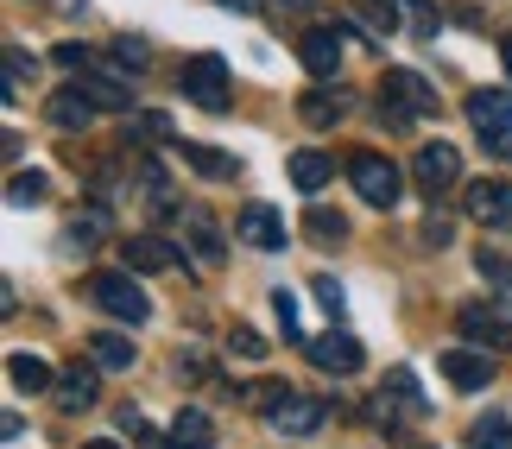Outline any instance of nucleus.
<instances>
[{
	"mask_svg": "<svg viewBox=\"0 0 512 449\" xmlns=\"http://www.w3.org/2000/svg\"><path fill=\"white\" fill-rule=\"evenodd\" d=\"M348 184L361 190V203H373V209H392V203L405 197L399 165L380 159V152H348Z\"/></svg>",
	"mask_w": 512,
	"mask_h": 449,
	"instance_id": "obj_1",
	"label": "nucleus"
},
{
	"mask_svg": "<svg viewBox=\"0 0 512 449\" xmlns=\"http://www.w3.org/2000/svg\"><path fill=\"white\" fill-rule=\"evenodd\" d=\"M89 298L102 304L108 317H121V323H146L152 317V298L133 285V272H95V279H89Z\"/></svg>",
	"mask_w": 512,
	"mask_h": 449,
	"instance_id": "obj_2",
	"label": "nucleus"
},
{
	"mask_svg": "<svg viewBox=\"0 0 512 449\" xmlns=\"http://www.w3.org/2000/svg\"><path fill=\"white\" fill-rule=\"evenodd\" d=\"M184 95L196 108H209V114H222L228 102H234V83H228V64L215 51H203V57H190L184 64Z\"/></svg>",
	"mask_w": 512,
	"mask_h": 449,
	"instance_id": "obj_3",
	"label": "nucleus"
},
{
	"mask_svg": "<svg viewBox=\"0 0 512 449\" xmlns=\"http://www.w3.org/2000/svg\"><path fill=\"white\" fill-rule=\"evenodd\" d=\"M411 184L424 190V197H449V190L462 184V152L456 146H418L411 152Z\"/></svg>",
	"mask_w": 512,
	"mask_h": 449,
	"instance_id": "obj_4",
	"label": "nucleus"
},
{
	"mask_svg": "<svg viewBox=\"0 0 512 449\" xmlns=\"http://www.w3.org/2000/svg\"><path fill=\"white\" fill-rule=\"evenodd\" d=\"M304 348H310V361H317L323 374H361V361H367L348 329H323V336H310Z\"/></svg>",
	"mask_w": 512,
	"mask_h": 449,
	"instance_id": "obj_5",
	"label": "nucleus"
},
{
	"mask_svg": "<svg viewBox=\"0 0 512 449\" xmlns=\"http://www.w3.org/2000/svg\"><path fill=\"white\" fill-rule=\"evenodd\" d=\"M266 418H272V431H279V437H317L323 418H329V405L310 399V393H291L279 412H266Z\"/></svg>",
	"mask_w": 512,
	"mask_h": 449,
	"instance_id": "obj_6",
	"label": "nucleus"
},
{
	"mask_svg": "<svg viewBox=\"0 0 512 449\" xmlns=\"http://www.w3.org/2000/svg\"><path fill=\"white\" fill-rule=\"evenodd\" d=\"M234 234H241L247 247H260V253H272V247H285V216L272 203H247L241 216H234Z\"/></svg>",
	"mask_w": 512,
	"mask_h": 449,
	"instance_id": "obj_7",
	"label": "nucleus"
},
{
	"mask_svg": "<svg viewBox=\"0 0 512 449\" xmlns=\"http://www.w3.org/2000/svg\"><path fill=\"white\" fill-rule=\"evenodd\" d=\"M443 380L462 386V393H481V386H494V355H481V348H449Z\"/></svg>",
	"mask_w": 512,
	"mask_h": 449,
	"instance_id": "obj_8",
	"label": "nucleus"
},
{
	"mask_svg": "<svg viewBox=\"0 0 512 449\" xmlns=\"http://www.w3.org/2000/svg\"><path fill=\"white\" fill-rule=\"evenodd\" d=\"M121 266L127 272H171L177 247L165 241V234H127V241H121Z\"/></svg>",
	"mask_w": 512,
	"mask_h": 449,
	"instance_id": "obj_9",
	"label": "nucleus"
},
{
	"mask_svg": "<svg viewBox=\"0 0 512 449\" xmlns=\"http://www.w3.org/2000/svg\"><path fill=\"white\" fill-rule=\"evenodd\" d=\"M380 95H386V102H399L405 114H437V108H443L437 89H430L418 70H386V89H380Z\"/></svg>",
	"mask_w": 512,
	"mask_h": 449,
	"instance_id": "obj_10",
	"label": "nucleus"
},
{
	"mask_svg": "<svg viewBox=\"0 0 512 449\" xmlns=\"http://www.w3.org/2000/svg\"><path fill=\"white\" fill-rule=\"evenodd\" d=\"M298 51H304V70L317 76V83H329V76L342 70V38H336V26H310Z\"/></svg>",
	"mask_w": 512,
	"mask_h": 449,
	"instance_id": "obj_11",
	"label": "nucleus"
},
{
	"mask_svg": "<svg viewBox=\"0 0 512 449\" xmlns=\"http://www.w3.org/2000/svg\"><path fill=\"white\" fill-rule=\"evenodd\" d=\"M95 114H102V108H95V102H89V95H83V83H70V89H57V95H51V102H45V121H51V127H64V133H83V127L95 121Z\"/></svg>",
	"mask_w": 512,
	"mask_h": 449,
	"instance_id": "obj_12",
	"label": "nucleus"
},
{
	"mask_svg": "<svg viewBox=\"0 0 512 449\" xmlns=\"http://www.w3.org/2000/svg\"><path fill=\"white\" fill-rule=\"evenodd\" d=\"M184 234H190V253H196L203 266H222V222H215L203 203L184 209Z\"/></svg>",
	"mask_w": 512,
	"mask_h": 449,
	"instance_id": "obj_13",
	"label": "nucleus"
},
{
	"mask_svg": "<svg viewBox=\"0 0 512 449\" xmlns=\"http://www.w3.org/2000/svg\"><path fill=\"white\" fill-rule=\"evenodd\" d=\"M83 95H89L102 114H127V108H133V83H127L121 70H89V76H83Z\"/></svg>",
	"mask_w": 512,
	"mask_h": 449,
	"instance_id": "obj_14",
	"label": "nucleus"
},
{
	"mask_svg": "<svg viewBox=\"0 0 512 449\" xmlns=\"http://www.w3.org/2000/svg\"><path fill=\"white\" fill-rule=\"evenodd\" d=\"M468 121L481 133H512V89H475L468 95Z\"/></svg>",
	"mask_w": 512,
	"mask_h": 449,
	"instance_id": "obj_15",
	"label": "nucleus"
},
{
	"mask_svg": "<svg viewBox=\"0 0 512 449\" xmlns=\"http://www.w3.org/2000/svg\"><path fill=\"white\" fill-rule=\"evenodd\" d=\"M468 216L475 222H512V184H494V178L468 184Z\"/></svg>",
	"mask_w": 512,
	"mask_h": 449,
	"instance_id": "obj_16",
	"label": "nucleus"
},
{
	"mask_svg": "<svg viewBox=\"0 0 512 449\" xmlns=\"http://www.w3.org/2000/svg\"><path fill=\"white\" fill-rule=\"evenodd\" d=\"M329 178H336V159H329V152H291V184H298L304 197H317Z\"/></svg>",
	"mask_w": 512,
	"mask_h": 449,
	"instance_id": "obj_17",
	"label": "nucleus"
},
{
	"mask_svg": "<svg viewBox=\"0 0 512 449\" xmlns=\"http://www.w3.org/2000/svg\"><path fill=\"white\" fill-rule=\"evenodd\" d=\"M95 386H102V380H95V367L76 361L70 374L57 380V405H64V412H89V405H95Z\"/></svg>",
	"mask_w": 512,
	"mask_h": 449,
	"instance_id": "obj_18",
	"label": "nucleus"
},
{
	"mask_svg": "<svg viewBox=\"0 0 512 449\" xmlns=\"http://www.w3.org/2000/svg\"><path fill=\"white\" fill-rule=\"evenodd\" d=\"M7 380L19 386V393H51V361H38V355H7Z\"/></svg>",
	"mask_w": 512,
	"mask_h": 449,
	"instance_id": "obj_19",
	"label": "nucleus"
},
{
	"mask_svg": "<svg viewBox=\"0 0 512 449\" xmlns=\"http://www.w3.org/2000/svg\"><path fill=\"white\" fill-rule=\"evenodd\" d=\"M171 437L184 443V449H209V443H215V424H209V412H196V405H184V412L171 418Z\"/></svg>",
	"mask_w": 512,
	"mask_h": 449,
	"instance_id": "obj_20",
	"label": "nucleus"
},
{
	"mask_svg": "<svg viewBox=\"0 0 512 449\" xmlns=\"http://www.w3.org/2000/svg\"><path fill=\"white\" fill-rule=\"evenodd\" d=\"M89 348H95V367H108V374L133 367V336H114V329H102V336H89Z\"/></svg>",
	"mask_w": 512,
	"mask_h": 449,
	"instance_id": "obj_21",
	"label": "nucleus"
},
{
	"mask_svg": "<svg viewBox=\"0 0 512 449\" xmlns=\"http://www.w3.org/2000/svg\"><path fill=\"white\" fill-rule=\"evenodd\" d=\"M342 108H348V102H342L336 89H310L304 102H298V114H304L310 127H336V121H342Z\"/></svg>",
	"mask_w": 512,
	"mask_h": 449,
	"instance_id": "obj_22",
	"label": "nucleus"
},
{
	"mask_svg": "<svg viewBox=\"0 0 512 449\" xmlns=\"http://www.w3.org/2000/svg\"><path fill=\"white\" fill-rule=\"evenodd\" d=\"M304 234H310V241L342 247V241H348V216H342V209H310V216H304Z\"/></svg>",
	"mask_w": 512,
	"mask_h": 449,
	"instance_id": "obj_23",
	"label": "nucleus"
},
{
	"mask_svg": "<svg viewBox=\"0 0 512 449\" xmlns=\"http://www.w3.org/2000/svg\"><path fill=\"white\" fill-rule=\"evenodd\" d=\"M468 443L475 449H512V418H475V431H468Z\"/></svg>",
	"mask_w": 512,
	"mask_h": 449,
	"instance_id": "obj_24",
	"label": "nucleus"
},
{
	"mask_svg": "<svg viewBox=\"0 0 512 449\" xmlns=\"http://www.w3.org/2000/svg\"><path fill=\"white\" fill-rule=\"evenodd\" d=\"M354 13H361L373 32H399V13H405V0H354Z\"/></svg>",
	"mask_w": 512,
	"mask_h": 449,
	"instance_id": "obj_25",
	"label": "nucleus"
},
{
	"mask_svg": "<svg viewBox=\"0 0 512 449\" xmlns=\"http://www.w3.org/2000/svg\"><path fill=\"white\" fill-rule=\"evenodd\" d=\"M7 203H13V209L45 203V171H13V178H7Z\"/></svg>",
	"mask_w": 512,
	"mask_h": 449,
	"instance_id": "obj_26",
	"label": "nucleus"
},
{
	"mask_svg": "<svg viewBox=\"0 0 512 449\" xmlns=\"http://www.w3.org/2000/svg\"><path fill=\"white\" fill-rule=\"evenodd\" d=\"M184 165L203 171V178H234V159L228 152H209V146H184Z\"/></svg>",
	"mask_w": 512,
	"mask_h": 449,
	"instance_id": "obj_27",
	"label": "nucleus"
},
{
	"mask_svg": "<svg viewBox=\"0 0 512 449\" xmlns=\"http://www.w3.org/2000/svg\"><path fill=\"white\" fill-rule=\"evenodd\" d=\"M475 266H481V279H494V291H512V260H506V253L481 247V253H475Z\"/></svg>",
	"mask_w": 512,
	"mask_h": 449,
	"instance_id": "obj_28",
	"label": "nucleus"
},
{
	"mask_svg": "<svg viewBox=\"0 0 512 449\" xmlns=\"http://www.w3.org/2000/svg\"><path fill=\"white\" fill-rule=\"evenodd\" d=\"M241 399H247V405H260V412H279V405L291 399V386H279V380H253Z\"/></svg>",
	"mask_w": 512,
	"mask_h": 449,
	"instance_id": "obj_29",
	"label": "nucleus"
},
{
	"mask_svg": "<svg viewBox=\"0 0 512 449\" xmlns=\"http://www.w3.org/2000/svg\"><path fill=\"white\" fill-rule=\"evenodd\" d=\"M405 19H411V32H437L443 26V13H437V0H405Z\"/></svg>",
	"mask_w": 512,
	"mask_h": 449,
	"instance_id": "obj_30",
	"label": "nucleus"
},
{
	"mask_svg": "<svg viewBox=\"0 0 512 449\" xmlns=\"http://www.w3.org/2000/svg\"><path fill=\"white\" fill-rule=\"evenodd\" d=\"M32 76H38V64H32V57L19 51V45H7V95H13L19 83H32Z\"/></svg>",
	"mask_w": 512,
	"mask_h": 449,
	"instance_id": "obj_31",
	"label": "nucleus"
},
{
	"mask_svg": "<svg viewBox=\"0 0 512 449\" xmlns=\"http://www.w3.org/2000/svg\"><path fill=\"white\" fill-rule=\"evenodd\" d=\"M228 348H234V355H247V361H266V336H260V329H234V336H228Z\"/></svg>",
	"mask_w": 512,
	"mask_h": 449,
	"instance_id": "obj_32",
	"label": "nucleus"
},
{
	"mask_svg": "<svg viewBox=\"0 0 512 449\" xmlns=\"http://www.w3.org/2000/svg\"><path fill=\"white\" fill-rule=\"evenodd\" d=\"M102 228H108V216H102V209H83V216L70 222V234H76V241H102Z\"/></svg>",
	"mask_w": 512,
	"mask_h": 449,
	"instance_id": "obj_33",
	"label": "nucleus"
},
{
	"mask_svg": "<svg viewBox=\"0 0 512 449\" xmlns=\"http://www.w3.org/2000/svg\"><path fill=\"white\" fill-rule=\"evenodd\" d=\"M310 285H317V304L329 310V317H342V285L329 279V272H317V279H310Z\"/></svg>",
	"mask_w": 512,
	"mask_h": 449,
	"instance_id": "obj_34",
	"label": "nucleus"
},
{
	"mask_svg": "<svg viewBox=\"0 0 512 449\" xmlns=\"http://www.w3.org/2000/svg\"><path fill=\"white\" fill-rule=\"evenodd\" d=\"M114 57H121V64H133V70H140L146 57H152V45H146V38H114Z\"/></svg>",
	"mask_w": 512,
	"mask_h": 449,
	"instance_id": "obj_35",
	"label": "nucleus"
},
{
	"mask_svg": "<svg viewBox=\"0 0 512 449\" xmlns=\"http://www.w3.org/2000/svg\"><path fill=\"white\" fill-rule=\"evenodd\" d=\"M386 393H392V399H405L411 412H424V399H418V380H411L405 367H399V374H392V386H386Z\"/></svg>",
	"mask_w": 512,
	"mask_h": 449,
	"instance_id": "obj_36",
	"label": "nucleus"
},
{
	"mask_svg": "<svg viewBox=\"0 0 512 449\" xmlns=\"http://www.w3.org/2000/svg\"><path fill=\"white\" fill-rule=\"evenodd\" d=\"M51 57H57V70H89V51L76 45V38H64V45H57Z\"/></svg>",
	"mask_w": 512,
	"mask_h": 449,
	"instance_id": "obj_37",
	"label": "nucleus"
},
{
	"mask_svg": "<svg viewBox=\"0 0 512 449\" xmlns=\"http://www.w3.org/2000/svg\"><path fill=\"white\" fill-rule=\"evenodd\" d=\"M272 310H279V323H285V336L298 342V304H291V291H272Z\"/></svg>",
	"mask_w": 512,
	"mask_h": 449,
	"instance_id": "obj_38",
	"label": "nucleus"
},
{
	"mask_svg": "<svg viewBox=\"0 0 512 449\" xmlns=\"http://www.w3.org/2000/svg\"><path fill=\"white\" fill-rule=\"evenodd\" d=\"M133 127H140V140H171V121H165V114H152V108H146Z\"/></svg>",
	"mask_w": 512,
	"mask_h": 449,
	"instance_id": "obj_39",
	"label": "nucleus"
},
{
	"mask_svg": "<svg viewBox=\"0 0 512 449\" xmlns=\"http://www.w3.org/2000/svg\"><path fill=\"white\" fill-rule=\"evenodd\" d=\"M424 247H449V222H443V216L424 222Z\"/></svg>",
	"mask_w": 512,
	"mask_h": 449,
	"instance_id": "obj_40",
	"label": "nucleus"
},
{
	"mask_svg": "<svg viewBox=\"0 0 512 449\" xmlns=\"http://www.w3.org/2000/svg\"><path fill=\"white\" fill-rule=\"evenodd\" d=\"M140 449H184L177 437H159V431H140Z\"/></svg>",
	"mask_w": 512,
	"mask_h": 449,
	"instance_id": "obj_41",
	"label": "nucleus"
},
{
	"mask_svg": "<svg viewBox=\"0 0 512 449\" xmlns=\"http://www.w3.org/2000/svg\"><path fill=\"white\" fill-rule=\"evenodd\" d=\"M500 64H506V76H512V32H500Z\"/></svg>",
	"mask_w": 512,
	"mask_h": 449,
	"instance_id": "obj_42",
	"label": "nucleus"
},
{
	"mask_svg": "<svg viewBox=\"0 0 512 449\" xmlns=\"http://www.w3.org/2000/svg\"><path fill=\"white\" fill-rule=\"evenodd\" d=\"M215 7H234V13H253V0H215Z\"/></svg>",
	"mask_w": 512,
	"mask_h": 449,
	"instance_id": "obj_43",
	"label": "nucleus"
},
{
	"mask_svg": "<svg viewBox=\"0 0 512 449\" xmlns=\"http://www.w3.org/2000/svg\"><path fill=\"white\" fill-rule=\"evenodd\" d=\"M83 449H121V443H114V437H95V443H83Z\"/></svg>",
	"mask_w": 512,
	"mask_h": 449,
	"instance_id": "obj_44",
	"label": "nucleus"
},
{
	"mask_svg": "<svg viewBox=\"0 0 512 449\" xmlns=\"http://www.w3.org/2000/svg\"><path fill=\"white\" fill-rule=\"evenodd\" d=\"M279 7H317V0H279Z\"/></svg>",
	"mask_w": 512,
	"mask_h": 449,
	"instance_id": "obj_45",
	"label": "nucleus"
},
{
	"mask_svg": "<svg viewBox=\"0 0 512 449\" xmlns=\"http://www.w3.org/2000/svg\"><path fill=\"white\" fill-rule=\"evenodd\" d=\"M424 449H430V443H424Z\"/></svg>",
	"mask_w": 512,
	"mask_h": 449,
	"instance_id": "obj_46",
	"label": "nucleus"
}]
</instances>
